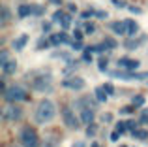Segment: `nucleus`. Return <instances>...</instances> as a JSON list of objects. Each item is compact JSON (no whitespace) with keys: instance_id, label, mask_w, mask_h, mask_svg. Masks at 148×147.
<instances>
[{"instance_id":"f257e3e1","label":"nucleus","mask_w":148,"mask_h":147,"mask_svg":"<svg viewBox=\"0 0 148 147\" xmlns=\"http://www.w3.org/2000/svg\"><path fill=\"white\" fill-rule=\"evenodd\" d=\"M54 115H56V107H54V104L51 102V100H41L40 104H38L36 107V121L38 123H49L54 119Z\"/></svg>"},{"instance_id":"f03ea898","label":"nucleus","mask_w":148,"mask_h":147,"mask_svg":"<svg viewBox=\"0 0 148 147\" xmlns=\"http://www.w3.org/2000/svg\"><path fill=\"white\" fill-rule=\"evenodd\" d=\"M4 98H6V102H10V104H17V102L26 100L28 94H26V91L23 87H19V85H11V87H8L6 91H4Z\"/></svg>"},{"instance_id":"7ed1b4c3","label":"nucleus","mask_w":148,"mask_h":147,"mask_svg":"<svg viewBox=\"0 0 148 147\" xmlns=\"http://www.w3.org/2000/svg\"><path fill=\"white\" fill-rule=\"evenodd\" d=\"M21 141L25 147H40V138H38L36 130L30 126H25L21 130Z\"/></svg>"},{"instance_id":"20e7f679","label":"nucleus","mask_w":148,"mask_h":147,"mask_svg":"<svg viewBox=\"0 0 148 147\" xmlns=\"http://www.w3.org/2000/svg\"><path fill=\"white\" fill-rule=\"evenodd\" d=\"M62 119H64V125L68 128H77L79 126V119L75 117V113L71 111V107H62Z\"/></svg>"},{"instance_id":"39448f33","label":"nucleus","mask_w":148,"mask_h":147,"mask_svg":"<svg viewBox=\"0 0 148 147\" xmlns=\"http://www.w3.org/2000/svg\"><path fill=\"white\" fill-rule=\"evenodd\" d=\"M62 85H64L66 89H71V91H81V89H84V79L79 76H71V77H66L64 81H62Z\"/></svg>"},{"instance_id":"423d86ee","label":"nucleus","mask_w":148,"mask_h":147,"mask_svg":"<svg viewBox=\"0 0 148 147\" xmlns=\"http://www.w3.org/2000/svg\"><path fill=\"white\" fill-rule=\"evenodd\" d=\"M21 117H23V110L19 106H15V104L6 106V110H4V119L6 121H19Z\"/></svg>"},{"instance_id":"0eeeda50","label":"nucleus","mask_w":148,"mask_h":147,"mask_svg":"<svg viewBox=\"0 0 148 147\" xmlns=\"http://www.w3.org/2000/svg\"><path fill=\"white\" fill-rule=\"evenodd\" d=\"M34 89L36 91H40V92H43V91H51V77L47 76H41V77H38V79H34Z\"/></svg>"},{"instance_id":"6e6552de","label":"nucleus","mask_w":148,"mask_h":147,"mask_svg":"<svg viewBox=\"0 0 148 147\" xmlns=\"http://www.w3.org/2000/svg\"><path fill=\"white\" fill-rule=\"evenodd\" d=\"M139 60H133V59H127V57H122V59H118V66L120 68H124V70H130V72H133V70H137L139 68Z\"/></svg>"},{"instance_id":"1a4fd4ad","label":"nucleus","mask_w":148,"mask_h":147,"mask_svg":"<svg viewBox=\"0 0 148 147\" xmlns=\"http://www.w3.org/2000/svg\"><path fill=\"white\" fill-rule=\"evenodd\" d=\"M79 119H81V123H84V125H94V110H90V107H83Z\"/></svg>"},{"instance_id":"9d476101","label":"nucleus","mask_w":148,"mask_h":147,"mask_svg":"<svg viewBox=\"0 0 148 147\" xmlns=\"http://www.w3.org/2000/svg\"><path fill=\"white\" fill-rule=\"evenodd\" d=\"M111 28H112V32H114V34H127L126 21H116V23H112Z\"/></svg>"},{"instance_id":"9b49d317","label":"nucleus","mask_w":148,"mask_h":147,"mask_svg":"<svg viewBox=\"0 0 148 147\" xmlns=\"http://www.w3.org/2000/svg\"><path fill=\"white\" fill-rule=\"evenodd\" d=\"M26 42H28V36H26V34H21V36H19L17 40L13 42V49H15V51H21V49H25Z\"/></svg>"},{"instance_id":"f8f14e48","label":"nucleus","mask_w":148,"mask_h":147,"mask_svg":"<svg viewBox=\"0 0 148 147\" xmlns=\"http://www.w3.org/2000/svg\"><path fill=\"white\" fill-rule=\"evenodd\" d=\"M17 13H19V17L21 19H25L26 15H30V13H34V8L30 6V4H23V6H19V10H17Z\"/></svg>"},{"instance_id":"ddd939ff","label":"nucleus","mask_w":148,"mask_h":147,"mask_svg":"<svg viewBox=\"0 0 148 147\" xmlns=\"http://www.w3.org/2000/svg\"><path fill=\"white\" fill-rule=\"evenodd\" d=\"M126 25H127V36H135L137 30H139V25L133 19H126Z\"/></svg>"},{"instance_id":"4468645a","label":"nucleus","mask_w":148,"mask_h":147,"mask_svg":"<svg viewBox=\"0 0 148 147\" xmlns=\"http://www.w3.org/2000/svg\"><path fill=\"white\" fill-rule=\"evenodd\" d=\"M15 70H17V62H15V60H10V62H6L2 66V72L6 74V76H11Z\"/></svg>"},{"instance_id":"2eb2a0df","label":"nucleus","mask_w":148,"mask_h":147,"mask_svg":"<svg viewBox=\"0 0 148 147\" xmlns=\"http://www.w3.org/2000/svg\"><path fill=\"white\" fill-rule=\"evenodd\" d=\"M107 92H105V89L103 87H98V89H96V98H98L99 100V102H105V100H107Z\"/></svg>"},{"instance_id":"dca6fc26","label":"nucleus","mask_w":148,"mask_h":147,"mask_svg":"<svg viewBox=\"0 0 148 147\" xmlns=\"http://www.w3.org/2000/svg\"><path fill=\"white\" fill-rule=\"evenodd\" d=\"M60 25H62V28H64V30H68L69 26H71V15H69V13H66L64 17H62Z\"/></svg>"},{"instance_id":"f3484780","label":"nucleus","mask_w":148,"mask_h":147,"mask_svg":"<svg viewBox=\"0 0 148 147\" xmlns=\"http://www.w3.org/2000/svg\"><path fill=\"white\" fill-rule=\"evenodd\" d=\"M141 42H143V40H127L126 44H124V47H126V49H137Z\"/></svg>"},{"instance_id":"a211bd4d","label":"nucleus","mask_w":148,"mask_h":147,"mask_svg":"<svg viewBox=\"0 0 148 147\" xmlns=\"http://www.w3.org/2000/svg\"><path fill=\"white\" fill-rule=\"evenodd\" d=\"M10 19H11V13H10V10H8V8H2V25L10 23Z\"/></svg>"},{"instance_id":"6ab92c4d","label":"nucleus","mask_w":148,"mask_h":147,"mask_svg":"<svg viewBox=\"0 0 148 147\" xmlns=\"http://www.w3.org/2000/svg\"><path fill=\"white\" fill-rule=\"evenodd\" d=\"M143 104H145V96H143V94L133 96V107H141Z\"/></svg>"},{"instance_id":"aec40b11","label":"nucleus","mask_w":148,"mask_h":147,"mask_svg":"<svg viewBox=\"0 0 148 147\" xmlns=\"http://www.w3.org/2000/svg\"><path fill=\"white\" fill-rule=\"evenodd\" d=\"M131 134H133V138H139V140H146L148 138L146 130H135V132H131Z\"/></svg>"},{"instance_id":"412c9836","label":"nucleus","mask_w":148,"mask_h":147,"mask_svg":"<svg viewBox=\"0 0 148 147\" xmlns=\"http://www.w3.org/2000/svg\"><path fill=\"white\" fill-rule=\"evenodd\" d=\"M103 44H105V47H107V49H114L116 47V42L112 40V38H105Z\"/></svg>"},{"instance_id":"4be33fe9","label":"nucleus","mask_w":148,"mask_h":147,"mask_svg":"<svg viewBox=\"0 0 148 147\" xmlns=\"http://www.w3.org/2000/svg\"><path fill=\"white\" fill-rule=\"evenodd\" d=\"M64 15H66V13H64V11H62V10L54 11V15H53V21H54V23H60V21H62V17H64Z\"/></svg>"},{"instance_id":"5701e85b","label":"nucleus","mask_w":148,"mask_h":147,"mask_svg":"<svg viewBox=\"0 0 148 147\" xmlns=\"http://www.w3.org/2000/svg\"><path fill=\"white\" fill-rule=\"evenodd\" d=\"M96 132H98V126L96 125H88L86 126V136H96Z\"/></svg>"},{"instance_id":"b1692460","label":"nucleus","mask_w":148,"mask_h":147,"mask_svg":"<svg viewBox=\"0 0 148 147\" xmlns=\"http://www.w3.org/2000/svg\"><path fill=\"white\" fill-rule=\"evenodd\" d=\"M126 130H127V125H126V123H118V125H116V132H118L120 136H122Z\"/></svg>"},{"instance_id":"393cba45","label":"nucleus","mask_w":148,"mask_h":147,"mask_svg":"<svg viewBox=\"0 0 148 147\" xmlns=\"http://www.w3.org/2000/svg\"><path fill=\"white\" fill-rule=\"evenodd\" d=\"M51 44H53V45H60L62 44L60 34H53V36H51Z\"/></svg>"},{"instance_id":"a878e982","label":"nucleus","mask_w":148,"mask_h":147,"mask_svg":"<svg viewBox=\"0 0 148 147\" xmlns=\"http://www.w3.org/2000/svg\"><path fill=\"white\" fill-rule=\"evenodd\" d=\"M84 32H86V34L96 32V25H94V23H86V26H84Z\"/></svg>"},{"instance_id":"bb28decb","label":"nucleus","mask_w":148,"mask_h":147,"mask_svg":"<svg viewBox=\"0 0 148 147\" xmlns=\"http://www.w3.org/2000/svg\"><path fill=\"white\" fill-rule=\"evenodd\" d=\"M83 59L86 60V62H90V60H92V51H90V47H86V49H84V53H83Z\"/></svg>"},{"instance_id":"cd10ccee","label":"nucleus","mask_w":148,"mask_h":147,"mask_svg":"<svg viewBox=\"0 0 148 147\" xmlns=\"http://www.w3.org/2000/svg\"><path fill=\"white\" fill-rule=\"evenodd\" d=\"M101 87L105 89V92H107V94H114V87H112L111 83H105V85H101Z\"/></svg>"},{"instance_id":"c85d7f7f","label":"nucleus","mask_w":148,"mask_h":147,"mask_svg":"<svg viewBox=\"0 0 148 147\" xmlns=\"http://www.w3.org/2000/svg\"><path fill=\"white\" fill-rule=\"evenodd\" d=\"M98 68L101 72H105L107 70V59H99V62H98Z\"/></svg>"},{"instance_id":"c756f323","label":"nucleus","mask_w":148,"mask_h":147,"mask_svg":"<svg viewBox=\"0 0 148 147\" xmlns=\"http://www.w3.org/2000/svg\"><path fill=\"white\" fill-rule=\"evenodd\" d=\"M6 62H10V59H8V53L2 51V55H0V66H4Z\"/></svg>"},{"instance_id":"7c9ffc66","label":"nucleus","mask_w":148,"mask_h":147,"mask_svg":"<svg viewBox=\"0 0 148 147\" xmlns=\"http://www.w3.org/2000/svg\"><path fill=\"white\" fill-rule=\"evenodd\" d=\"M127 10H130L131 13H135V15H141L143 13V10H141V8H137V6H127Z\"/></svg>"},{"instance_id":"2f4dec72","label":"nucleus","mask_w":148,"mask_h":147,"mask_svg":"<svg viewBox=\"0 0 148 147\" xmlns=\"http://www.w3.org/2000/svg\"><path fill=\"white\" fill-rule=\"evenodd\" d=\"M141 123L148 125V110H143V113H141Z\"/></svg>"},{"instance_id":"473e14b6","label":"nucleus","mask_w":148,"mask_h":147,"mask_svg":"<svg viewBox=\"0 0 148 147\" xmlns=\"http://www.w3.org/2000/svg\"><path fill=\"white\" fill-rule=\"evenodd\" d=\"M73 38H75L73 42H81L83 40V32H81V30H75V32H73Z\"/></svg>"},{"instance_id":"72a5a7b5","label":"nucleus","mask_w":148,"mask_h":147,"mask_svg":"<svg viewBox=\"0 0 148 147\" xmlns=\"http://www.w3.org/2000/svg\"><path fill=\"white\" fill-rule=\"evenodd\" d=\"M49 44H51V42H47V40H40V42H38V49H43V47H49Z\"/></svg>"},{"instance_id":"f704fd0d","label":"nucleus","mask_w":148,"mask_h":147,"mask_svg":"<svg viewBox=\"0 0 148 147\" xmlns=\"http://www.w3.org/2000/svg\"><path fill=\"white\" fill-rule=\"evenodd\" d=\"M112 4H114L116 8H124V6H126V2H124V0H112Z\"/></svg>"},{"instance_id":"c9c22d12","label":"nucleus","mask_w":148,"mask_h":147,"mask_svg":"<svg viewBox=\"0 0 148 147\" xmlns=\"http://www.w3.org/2000/svg\"><path fill=\"white\" fill-rule=\"evenodd\" d=\"M133 110H135V107H133V106H130V107H122L120 111H122V113H131Z\"/></svg>"},{"instance_id":"e433bc0d","label":"nucleus","mask_w":148,"mask_h":147,"mask_svg":"<svg viewBox=\"0 0 148 147\" xmlns=\"http://www.w3.org/2000/svg\"><path fill=\"white\" fill-rule=\"evenodd\" d=\"M71 47L73 49H81V47H83V44H81V42H71Z\"/></svg>"},{"instance_id":"4c0bfd02","label":"nucleus","mask_w":148,"mask_h":147,"mask_svg":"<svg viewBox=\"0 0 148 147\" xmlns=\"http://www.w3.org/2000/svg\"><path fill=\"white\" fill-rule=\"evenodd\" d=\"M118 138H120V134H118V132L114 130V132L111 134V140H112V141H118Z\"/></svg>"},{"instance_id":"58836bf2","label":"nucleus","mask_w":148,"mask_h":147,"mask_svg":"<svg viewBox=\"0 0 148 147\" xmlns=\"http://www.w3.org/2000/svg\"><path fill=\"white\" fill-rule=\"evenodd\" d=\"M111 119H112L111 113H105V115H103V121H105V123H111Z\"/></svg>"},{"instance_id":"ea45409f","label":"nucleus","mask_w":148,"mask_h":147,"mask_svg":"<svg viewBox=\"0 0 148 147\" xmlns=\"http://www.w3.org/2000/svg\"><path fill=\"white\" fill-rule=\"evenodd\" d=\"M51 30V23H43V32H49Z\"/></svg>"},{"instance_id":"a19ab883","label":"nucleus","mask_w":148,"mask_h":147,"mask_svg":"<svg viewBox=\"0 0 148 147\" xmlns=\"http://www.w3.org/2000/svg\"><path fill=\"white\" fill-rule=\"evenodd\" d=\"M96 15L98 17H107V11H96Z\"/></svg>"},{"instance_id":"79ce46f5","label":"nucleus","mask_w":148,"mask_h":147,"mask_svg":"<svg viewBox=\"0 0 148 147\" xmlns=\"http://www.w3.org/2000/svg\"><path fill=\"white\" fill-rule=\"evenodd\" d=\"M71 147H86V145H84V141H77V144H73Z\"/></svg>"},{"instance_id":"37998d69","label":"nucleus","mask_w":148,"mask_h":147,"mask_svg":"<svg viewBox=\"0 0 148 147\" xmlns=\"http://www.w3.org/2000/svg\"><path fill=\"white\" fill-rule=\"evenodd\" d=\"M92 147H99V145H98V144H94V145H92Z\"/></svg>"},{"instance_id":"c03bdc74","label":"nucleus","mask_w":148,"mask_h":147,"mask_svg":"<svg viewBox=\"0 0 148 147\" xmlns=\"http://www.w3.org/2000/svg\"><path fill=\"white\" fill-rule=\"evenodd\" d=\"M120 147H127V145H120Z\"/></svg>"},{"instance_id":"a18cd8bd","label":"nucleus","mask_w":148,"mask_h":147,"mask_svg":"<svg viewBox=\"0 0 148 147\" xmlns=\"http://www.w3.org/2000/svg\"><path fill=\"white\" fill-rule=\"evenodd\" d=\"M13 147H15V145H13Z\"/></svg>"}]
</instances>
